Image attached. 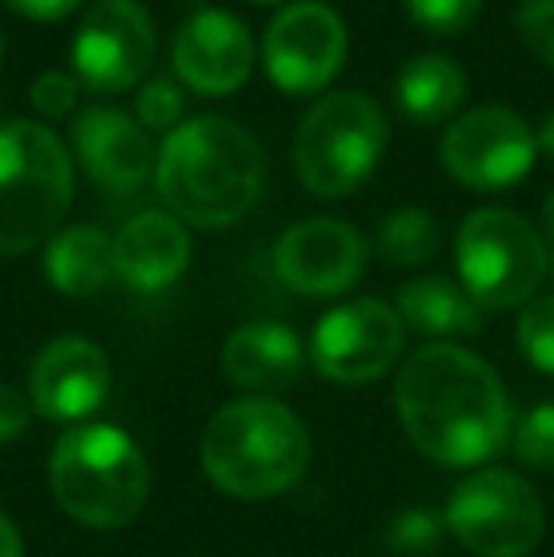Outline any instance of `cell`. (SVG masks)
I'll use <instances>...</instances> for the list:
<instances>
[{
  "mask_svg": "<svg viewBox=\"0 0 554 557\" xmlns=\"http://www.w3.org/2000/svg\"><path fill=\"white\" fill-rule=\"evenodd\" d=\"M513 451L535 470H554V403H540L513 425Z\"/></svg>",
  "mask_w": 554,
  "mask_h": 557,
  "instance_id": "obj_26",
  "label": "cell"
},
{
  "mask_svg": "<svg viewBox=\"0 0 554 557\" xmlns=\"http://www.w3.org/2000/svg\"><path fill=\"white\" fill-rule=\"evenodd\" d=\"M467 76L444 53H418L395 76V103L418 125H441L459 111Z\"/></svg>",
  "mask_w": 554,
  "mask_h": 557,
  "instance_id": "obj_21",
  "label": "cell"
},
{
  "mask_svg": "<svg viewBox=\"0 0 554 557\" xmlns=\"http://www.w3.org/2000/svg\"><path fill=\"white\" fill-rule=\"evenodd\" d=\"M137 122L156 133H175L186 122V96L175 76H152L137 91Z\"/></svg>",
  "mask_w": 554,
  "mask_h": 557,
  "instance_id": "obj_23",
  "label": "cell"
},
{
  "mask_svg": "<svg viewBox=\"0 0 554 557\" xmlns=\"http://www.w3.org/2000/svg\"><path fill=\"white\" fill-rule=\"evenodd\" d=\"M152 178L171 216L194 227H229L259 206L267 160L239 122L198 114L168 133Z\"/></svg>",
  "mask_w": 554,
  "mask_h": 557,
  "instance_id": "obj_2",
  "label": "cell"
},
{
  "mask_svg": "<svg viewBox=\"0 0 554 557\" xmlns=\"http://www.w3.org/2000/svg\"><path fill=\"white\" fill-rule=\"evenodd\" d=\"M0 53H4V42H0Z\"/></svg>",
  "mask_w": 554,
  "mask_h": 557,
  "instance_id": "obj_37",
  "label": "cell"
},
{
  "mask_svg": "<svg viewBox=\"0 0 554 557\" xmlns=\"http://www.w3.org/2000/svg\"><path fill=\"white\" fill-rule=\"evenodd\" d=\"M152 470L145 451L114 425H76L53 444L50 490L76 523L119 531L148 500Z\"/></svg>",
  "mask_w": 554,
  "mask_h": 557,
  "instance_id": "obj_4",
  "label": "cell"
},
{
  "mask_svg": "<svg viewBox=\"0 0 554 557\" xmlns=\"http://www.w3.org/2000/svg\"><path fill=\"white\" fill-rule=\"evenodd\" d=\"M517 345L528 357V364L554 375V296H540L520 311Z\"/></svg>",
  "mask_w": 554,
  "mask_h": 557,
  "instance_id": "obj_24",
  "label": "cell"
},
{
  "mask_svg": "<svg viewBox=\"0 0 554 557\" xmlns=\"http://www.w3.org/2000/svg\"><path fill=\"white\" fill-rule=\"evenodd\" d=\"M0 557H23V539L4 512H0Z\"/></svg>",
  "mask_w": 554,
  "mask_h": 557,
  "instance_id": "obj_32",
  "label": "cell"
},
{
  "mask_svg": "<svg viewBox=\"0 0 554 557\" xmlns=\"http://www.w3.org/2000/svg\"><path fill=\"white\" fill-rule=\"evenodd\" d=\"M444 516H436L433 508H407L387 523V546L395 554L407 557H426L441 546L444 539Z\"/></svg>",
  "mask_w": 554,
  "mask_h": 557,
  "instance_id": "obj_25",
  "label": "cell"
},
{
  "mask_svg": "<svg viewBox=\"0 0 554 557\" xmlns=\"http://www.w3.org/2000/svg\"><path fill=\"white\" fill-rule=\"evenodd\" d=\"M76 99H81V81L73 73H61L50 69L30 84V103L42 117H65L76 111Z\"/></svg>",
  "mask_w": 554,
  "mask_h": 557,
  "instance_id": "obj_29",
  "label": "cell"
},
{
  "mask_svg": "<svg viewBox=\"0 0 554 557\" xmlns=\"http://www.w3.org/2000/svg\"><path fill=\"white\" fill-rule=\"evenodd\" d=\"M46 277L61 296H96L114 277V235L96 224L61 227L46 247Z\"/></svg>",
  "mask_w": 554,
  "mask_h": 557,
  "instance_id": "obj_19",
  "label": "cell"
},
{
  "mask_svg": "<svg viewBox=\"0 0 554 557\" xmlns=\"http://www.w3.org/2000/svg\"><path fill=\"white\" fill-rule=\"evenodd\" d=\"M365 258H369V247L357 227L316 216V221L285 227L274 247V270L281 285L293 288L296 296L327 300V296L349 293L361 281Z\"/></svg>",
  "mask_w": 554,
  "mask_h": 557,
  "instance_id": "obj_13",
  "label": "cell"
},
{
  "mask_svg": "<svg viewBox=\"0 0 554 557\" xmlns=\"http://www.w3.org/2000/svg\"><path fill=\"white\" fill-rule=\"evenodd\" d=\"M403 352V319L377 296L338 304L311 331L308 357L331 383H369L392 372Z\"/></svg>",
  "mask_w": 554,
  "mask_h": 557,
  "instance_id": "obj_11",
  "label": "cell"
},
{
  "mask_svg": "<svg viewBox=\"0 0 554 557\" xmlns=\"http://www.w3.org/2000/svg\"><path fill=\"white\" fill-rule=\"evenodd\" d=\"M190 265V235L168 209H145L114 235V277L137 293L175 285Z\"/></svg>",
  "mask_w": 554,
  "mask_h": 557,
  "instance_id": "obj_17",
  "label": "cell"
},
{
  "mask_svg": "<svg viewBox=\"0 0 554 557\" xmlns=\"http://www.w3.org/2000/svg\"><path fill=\"white\" fill-rule=\"evenodd\" d=\"M304 342L285 323H247L224 342V372L236 387L259 391V398L300 380Z\"/></svg>",
  "mask_w": 554,
  "mask_h": 557,
  "instance_id": "obj_18",
  "label": "cell"
},
{
  "mask_svg": "<svg viewBox=\"0 0 554 557\" xmlns=\"http://www.w3.org/2000/svg\"><path fill=\"white\" fill-rule=\"evenodd\" d=\"M346 23L319 0H296L270 20L262 38V65L285 96H316L346 65Z\"/></svg>",
  "mask_w": 554,
  "mask_h": 557,
  "instance_id": "obj_10",
  "label": "cell"
},
{
  "mask_svg": "<svg viewBox=\"0 0 554 557\" xmlns=\"http://www.w3.org/2000/svg\"><path fill=\"white\" fill-rule=\"evenodd\" d=\"M4 4L12 8V12L35 20V23H53V20H65V15H73L84 0H4Z\"/></svg>",
  "mask_w": 554,
  "mask_h": 557,
  "instance_id": "obj_31",
  "label": "cell"
},
{
  "mask_svg": "<svg viewBox=\"0 0 554 557\" xmlns=\"http://www.w3.org/2000/svg\"><path fill=\"white\" fill-rule=\"evenodd\" d=\"M175 76L198 96H232L255 65V38L236 12L198 8L171 42Z\"/></svg>",
  "mask_w": 554,
  "mask_h": 557,
  "instance_id": "obj_14",
  "label": "cell"
},
{
  "mask_svg": "<svg viewBox=\"0 0 554 557\" xmlns=\"http://www.w3.org/2000/svg\"><path fill=\"white\" fill-rule=\"evenodd\" d=\"M410 20L433 35H459L482 12V0H403Z\"/></svg>",
  "mask_w": 554,
  "mask_h": 557,
  "instance_id": "obj_27",
  "label": "cell"
},
{
  "mask_svg": "<svg viewBox=\"0 0 554 557\" xmlns=\"http://www.w3.org/2000/svg\"><path fill=\"white\" fill-rule=\"evenodd\" d=\"M543 243H547V258H551V270H554V194H547L543 201Z\"/></svg>",
  "mask_w": 554,
  "mask_h": 557,
  "instance_id": "obj_33",
  "label": "cell"
},
{
  "mask_svg": "<svg viewBox=\"0 0 554 557\" xmlns=\"http://www.w3.org/2000/svg\"><path fill=\"white\" fill-rule=\"evenodd\" d=\"M175 4H201V0H175Z\"/></svg>",
  "mask_w": 554,
  "mask_h": 557,
  "instance_id": "obj_35",
  "label": "cell"
},
{
  "mask_svg": "<svg viewBox=\"0 0 554 557\" xmlns=\"http://www.w3.org/2000/svg\"><path fill=\"white\" fill-rule=\"evenodd\" d=\"M30 413H35L30 398L20 395L15 387H4V383H0V444L20 441L30 425Z\"/></svg>",
  "mask_w": 554,
  "mask_h": 557,
  "instance_id": "obj_30",
  "label": "cell"
},
{
  "mask_svg": "<svg viewBox=\"0 0 554 557\" xmlns=\"http://www.w3.org/2000/svg\"><path fill=\"white\" fill-rule=\"evenodd\" d=\"M513 23L528 50L554 69V0H520Z\"/></svg>",
  "mask_w": 554,
  "mask_h": 557,
  "instance_id": "obj_28",
  "label": "cell"
},
{
  "mask_svg": "<svg viewBox=\"0 0 554 557\" xmlns=\"http://www.w3.org/2000/svg\"><path fill=\"white\" fill-rule=\"evenodd\" d=\"M311 462L304 421L274 398H239L217 410L201 433V470L236 500L288 493Z\"/></svg>",
  "mask_w": 554,
  "mask_h": 557,
  "instance_id": "obj_3",
  "label": "cell"
},
{
  "mask_svg": "<svg viewBox=\"0 0 554 557\" xmlns=\"http://www.w3.org/2000/svg\"><path fill=\"white\" fill-rule=\"evenodd\" d=\"M535 133L509 107H475L441 137V163L467 190H509L535 168Z\"/></svg>",
  "mask_w": 554,
  "mask_h": 557,
  "instance_id": "obj_9",
  "label": "cell"
},
{
  "mask_svg": "<svg viewBox=\"0 0 554 557\" xmlns=\"http://www.w3.org/2000/svg\"><path fill=\"white\" fill-rule=\"evenodd\" d=\"M441 247V227L426 209H395L377 224V250L387 265H421Z\"/></svg>",
  "mask_w": 554,
  "mask_h": 557,
  "instance_id": "obj_22",
  "label": "cell"
},
{
  "mask_svg": "<svg viewBox=\"0 0 554 557\" xmlns=\"http://www.w3.org/2000/svg\"><path fill=\"white\" fill-rule=\"evenodd\" d=\"M444 528L479 557H528L543 539V505L513 470H475L452 490Z\"/></svg>",
  "mask_w": 554,
  "mask_h": 557,
  "instance_id": "obj_8",
  "label": "cell"
},
{
  "mask_svg": "<svg viewBox=\"0 0 554 557\" xmlns=\"http://www.w3.org/2000/svg\"><path fill=\"white\" fill-rule=\"evenodd\" d=\"M156 58V23L140 0H96L73 38L76 81L119 96L145 81Z\"/></svg>",
  "mask_w": 554,
  "mask_h": 557,
  "instance_id": "obj_12",
  "label": "cell"
},
{
  "mask_svg": "<svg viewBox=\"0 0 554 557\" xmlns=\"http://www.w3.org/2000/svg\"><path fill=\"white\" fill-rule=\"evenodd\" d=\"M73 152L84 175L107 194H137L156 175L152 137L119 107H84L73 114Z\"/></svg>",
  "mask_w": 554,
  "mask_h": 557,
  "instance_id": "obj_16",
  "label": "cell"
},
{
  "mask_svg": "<svg viewBox=\"0 0 554 557\" xmlns=\"http://www.w3.org/2000/svg\"><path fill=\"white\" fill-rule=\"evenodd\" d=\"M395 311L403 323L426 337H467L479 334L482 326V308L467 296V288L436 273L407 281L399 288Z\"/></svg>",
  "mask_w": 554,
  "mask_h": 557,
  "instance_id": "obj_20",
  "label": "cell"
},
{
  "mask_svg": "<svg viewBox=\"0 0 554 557\" xmlns=\"http://www.w3.org/2000/svg\"><path fill=\"white\" fill-rule=\"evenodd\" d=\"M456 270L482 311L528 304L551 273L547 243L513 209H479L459 224Z\"/></svg>",
  "mask_w": 554,
  "mask_h": 557,
  "instance_id": "obj_7",
  "label": "cell"
},
{
  "mask_svg": "<svg viewBox=\"0 0 554 557\" xmlns=\"http://www.w3.org/2000/svg\"><path fill=\"white\" fill-rule=\"evenodd\" d=\"M384 148V111L361 91H331L296 125L293 163L316 198H346L377 171Z\"/></svg>",
  "mask_w": 554,
  "mask_h": 557,
  "instance_id": "obj_6",
  "label": "cell"
},
{
  "mask_svg": "<svg viewBox=\"0 0 554 557\" xmlns=\"http://www.w3.org/2000/svg\"><path fill=\"white\" fill-rule=\"evenodd\" d=\"M395 413L410 444L441 467H479L513 436V406L497 372L448 342L421 345L403 364Z\"/></svg>",
  "mask_w": 554,
  "mask_h": 557,
  "instance_id": "obj_1",
  "label": "cell"
},
{
  "mask_svg": "<svg viewBox=\"0 0 554 557\" xmlns=\"http://www.w3.org/2000/svg\"><path fill=\"white\" fill-rule=\"evenodd\" d=\"M73 209V160L50 125H0V255H27L53 239Z\"/></svg>",
  "mask_w": 554,
  "mask_h": 557,
  "instance_id": "obj_5",
  "label": "cell"
},
{
  "mask_svg": "<svg viewBox=\"0 0 554 557\" xmlns=\"http://www.w3.org/2000/svg\"><path fill=\"white\" fill-rule=\"evenodd\" d=\"M111 360L91 337H53L35 357L27 375V398L46 421H84L107 403Z\"/></svg>",
  "mask_w": 554,
  "mask_h": 557,
  "instance_id": "obj_15",
  "label": "cell"
},
{
  "mask_svg": "<svg viewBox=\"0 0 554 557\" xmlns=\"http://www.w3.org/2000/svg\"><path fill=\"white\" fill-rule=\"evenodd\" d=\"M255 4H278V0H255Z\"/></svg>",
  "mask_w": 554,
  "mask_h": 557,
  "instance_id": "obj_36",
  "label": "cell"
},
{
  "mask_svg": "<svg viewBox=\"0 0 554 557\" xmlns=\"http://www.w3.org/2000/svg\"><path fill=\"white\" fill-rule=\"evenodd\" d=\"M535 148H540L547 160H554V114H547V122H543L540 133H535Z\"/></svg>",
  "mask_w": 554,
  "mask_h": 557,
  "instance_id": "obj_34",
  "label": "cell"
}]
</instances>
